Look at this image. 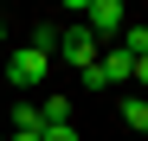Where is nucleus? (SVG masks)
<instances>
[{
	"instance_id": "1",
	"label": "nucleus",
	"mask_w": 148,
	"mask_h": 141,
	"mask_svg": "<svg viewBox=\"0 0 148 141\" xmlns=\"http://www.w3.org/2000/svg\"><path fill=\"white\" fill-rule=\"evenodd\" d=\"M71 19H84L90 39H122V0H71Z\"/></svg>"
},
{
	"instance_id": "2",
	"label": "nucleus",
	"mask_w": 148,
	"mask_h": 141,
	"mask_svg": "<svg viewBox=\"0 0 148 141\" xmlns=\"http://www.w3.org/2000/svg\"><path fill=\"white\" fill-rule=\"evenodd\" d=\"M122 77H135V58L122 52V45H116V52H97V64L84 70L90 90H110V83H122Z\"/></svg>"
},
{
	"instance_id": "3",
	"label": "nucleus",
	"mask_w": 148,
	"mask_h": 141,
	"mask_svg": "<svg viewBox=\"0 0 148 141\" xmlns=\"http://www.w3.org/2000/svg\"><path fill=\"white\" fill-rule=\"evenodd\" d=\"M7 77H13L19 90H32V83H45V77H52V58H45V52H32V45H19V52H13V64H7Z\"/></svg>"
},
{
	"instance_id": "4",
	"label": "nucleus",
	"mask_w": 148,
	"mask_h": 141,
	"mask_svg": "<svg viewBox=\"0 0 148 141\" xmlns=\"http://www.w3.org/2000/svg\"><path fill=\"white\" fill-rule=\"evenodd\" d=\"M58 58L77 64V70H90V64H97V39H90L84 26H64V32H58Z\"/></svg>"
},
{
	"instance_id": "5",
	"label": "nucleus",
	"mask_w": 148,
	"mask_h": 141,
	"mask_svg": "<svg viewBox=\"0 0 148 141\" xmlns=\"http://www.w3.org/2000/svg\"><path fill=\"white\" fill-rule=\"evenodd\" d=\"M7 122H13L7 135H39V128H45V122H39V109H32V103H13V115H7Z\"/></svg>"
},
{
	"instance_id": "6",
	"label": "nucleus",
	"mask_w": 148,
	"mask_h": 141,
	"mask_svg": "<svg viewBox=\"0 0 148 141\" xmlns=\"http://www.w3.org/2000/svg\"><path fill=\"white\" fill-rule=\"evenodd\" d=\"M58 32H64V26H52V19H39L26 45H32V52H45V58H52V52H58Z\"/></svg>"
},
{
	"instance_id": "7",
	"label": "nucleus",
	"mask_w": 148,
	"mask_h": 141,
	"mask_svg": "<svg viewBox=\"0 0 148 141\" xmlns=\"http://www.w3.org/2000/svg\"><path fill=\"white\" fill-rule=\"evenodd\" d=\"M122 122H129L135 135H148V96H129V103H122Z\"/></svg>"
},
{
	"instance_id": "8",
	"label": "nucleus",
	"mask_w": 148,
	"mask_h": 141,
	"mask_svg": "<svg viewBox=\"0 0 148 141\" xmlns=\"http://www.w3.org/2000/svg\"><path fill=\"white\" fill-rule=\"evenodd\" d=\"M122 52H129V58H148V26H122Z\"/></svg>"
},
{
	"instance_id": "9",
	"label": "nucleus",
	"mask_w": 148,
	"mask_h": 141,
	"mask_svg": "<svg viewBox=\"0 0 148 141\" xmlns=\"http://www.w3.org/2000/svg\"><path fill=\"white\" fill-rule=\"evenodd\" d=\"M39 141H77V128H71V122H58V128H39Z\"/></svg>"
},
{
	"instance_id": "10",
	"label": "nucleus",
	"mask_w": 148,
	"mask_h": 141,
	"mask_svg": "<svg viewBox=\"0 0 148 141\" xmlns=\"http://www.w3.org/2000/svg\"><path fill=\"white\" fill-rule=\"evenodd\" d=\"M135 83H148V58H135Z\"/></svg>"
},
{
	"instance_id": "11",
	"label": "nucleus",
	"mask_w": 148,
	"mask_h": 141,
	"mask_svg": "<svg viewBox=\"0 0 148 141\" xmlns=\"http://www.w3.org/2000/svg\"><path fill=\"white\" fill-rule=\"evenodd\" d=\"M7 141H39V135H7Z\"/></svg>"
},
{
	"instance_id": "12",
	"label": "nucleus",
	"mask_w": 148,
	"mask_h": 141,
	"mask_svg": "<svg viewBox=\"0 0 148 141\" xmlns=\"http://www.w3.org/2000/svg\"><path fill=\"white\" fill-rule=\"evenodd\" d=\"M0 39H7V13H0Z\"/></svg>"
},
{
	"instance_id": "13",
	"label": "nucleus",
	"mask_w": 148,
	"mask_h": 141,
	"mask_svg": "<svg viewBox=\"0 0 148 141\" xmlns=\"http://www.w3.org/2000/svg\"><path fill=\"white\" fill-rule=\"evenodd\" d=\"M0 141H7V135H0Z\"/></svg>"
}]
</instances>
